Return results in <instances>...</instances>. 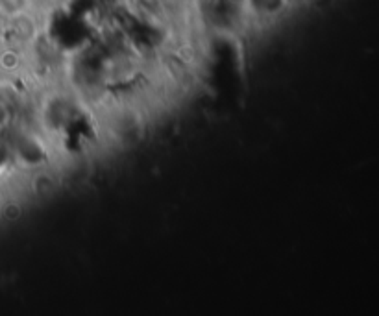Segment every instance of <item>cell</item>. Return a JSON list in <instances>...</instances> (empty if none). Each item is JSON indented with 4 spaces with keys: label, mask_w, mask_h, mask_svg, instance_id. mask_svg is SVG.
Instances as JSON below:
<instances>
[]
</instances>
